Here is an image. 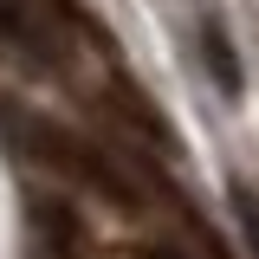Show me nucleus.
<instances>
[{
    "instance_id": "obj_2",
    "label": "nucleus",
    "mask_w": 259,
    "mask_h": 259,
    "mask_svg": "<svg viewBox=\"0 0 259 259\" xmlns=\"http://www.w3.org/2000/svg\"><path fill=\"white\" fill-rule=\"evenodd\" d=\"M26 221H32V233H39V246H52V259H84V221L71 214L65 194L32 188L26 194Z\"/></svg>"
},
{
    "instance_id": "obj_1",
    "label": "nucleus",
    "mask_w": 259,
    "mask_h": 259,
    "mask_svg": "<svg viewBox=\"0 0 259 259\" xmlns=\"http://www.w3.org/2000/svg\"><path fill=\"white\" fill-rule=\"evenodd\" d=\"M0 46L26 65H52L59 59V26L39 0H0Z\"/></svg>"
},
{
    "instance_id": "obj_3",
    "label": "nucleus",
    "mask_w": 259,
    "mask_h": 259,
    "mask_svg": "<svg viewBox=\"0 0 259 259\" xmlns=\"http://www.w3.org/2000/svg\"><path fill=\"white\" fill-rule=\"evenodd\" d=\"M201 65L214 71L221 97H240V84H246V78H240V59H233V39H227V26H214V20L201 26Z\"/></svg>"
},
{
    "instance_id": "obj_4",
    "label": "nucleus",
    "mask_w": 259,
    "mask_h": 259,
    "mask_svg": "<svg viewBox=\"0 0 259 259\" xmlns=\"http://www.w3.org/2000/svg\"><path fill=\"white\" fill-rule=\"evenodd\" d=\"M233 207H240V227H246V246H253V259H259V201H253V188H246V182H233Z\"/></svg>"
}]
</instances>
